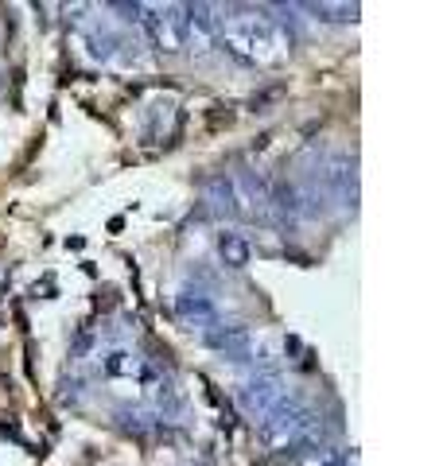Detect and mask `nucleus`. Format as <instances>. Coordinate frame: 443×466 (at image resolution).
Here are the masks:
<instances>
[{
  "label": "nucleus",
  "instance_id": "7ed1b4c3",
  "mask_svg": "<svg viewBox=\"0 0 443 466\" xmlns=\"http://www.w3.org/2000/svg\"><path fill=\"white\" fill-rule=\"evenodd\" d=\"M288 397H292V389L284 385L280 370H257L238 389V404L245 408V416H253V420H264L280 400H288Z\"/></svg>",
  "mask_w": 443,
  "mask_h": 466
},
{
  "label": "nucleus",
  "instance_id": "39448f33",
  "mask_svg": "<svg viewBox=\"0 0 443 466\" xmlns=\"http://www.w3.org/2000/svg\"><path fill=\"white\" fill-rule=\"evenodd\" d=\"M206 346H214L222 358H230V361H249L253 358V334H249L245 327H214L211 334H202Z\"/></svg>",
  "mask_w": 443,
  "mask_h": 466
},
{
  "label": "nucleus",
  "instance_id": "20e7f679",
  "mask_svg": "<svg viewBox=\"0 0 443 466\" xmlns=\"http://www.w3.org/2000/svg\"><path fill=\"white\" fill-rule=\"evenodd\" d=\"M175 311H180V319H183L191 330L199 327L202 334H211L214 327H222L214 299H211V296H202V291H183V296L175 299Z\"/></svg>",
  "mask_w": 443,
  "mask_h": 466
},
{
  "label": "nucleus",
  "instance_id": "f03ea898",
  "mask_svg": "<svg viewBox=\"0 0 443 466\" xmlns=\"http://www.w3.org/2000/svg\"><path fill=\"white\" fill-rule=\"evenodd\" d=\"M132 12H140V27L152 35L156 47L164 51H183L191 43V16L180 5H137Z\"/></svg>",
  "mask_w": 443,
  "mask_h": 466
},
{
  "label": "nucleus",
  "instance_id": "f257e3e1",
  "mask_svg": "<svg viewBox=\"0 0 443 466\" xmlns=\"http://www.w3.org/2000/svg\"><path fill=\"white\" fill-rule=\"evenodd\" d=\"M211 32L230 47V55H238L242 63L253 66H273L288 55V35L273 16L261 12H230V16H211Z\"/></svg>",
  "mask_w": 443,
  "mask_h": 466
}]
</instances>
